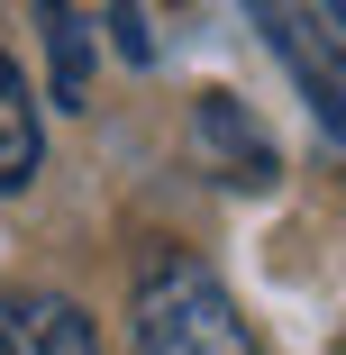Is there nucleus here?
Masks as SVG:
<instances>
[{
    "label": "nucleus",
    "mask_w": 346,
    "mask_h": 355,
    "mask_svg": "<svg viewBox=\"0 0 346 355\" xmlns=\"http://www.w3.org/2000/svg\"><path fill=\"white\" fill-rule=\"evenodd\" d=\"M137 355H255V328L200 255H146L137 273Z\"/></svg>",
    "instance_id": "f257e3e1"
},
{
    "label": "nucleus",
    "mask_w": 346,
    "mask_h": 355,
    "mask_svg": "<svg viewBox=\"0 0 346 355\" xmlns=\"http://www.w3.org/2000/svg\"><path fill=\"white\" fill-rule=\"evenodd\" d=\"M37 155H46V137H37V101H28V73H19L10 55H0V191H28Z\"/></svg>",
    "instance_id": "20e7f679"
},
{
    "label": "nucleus",
    "mask_w": 346,
    "mask_h": 355,
    "mask_svg": "<svg viewBox=\"0 0 346 355\" xmlns=\"http://www.w3.org/2000/svg\"><path fill=\"white\" fill-rule=\"evenodd\" d=\"M110 37H119L128 64H155V37H146V19H137V0H119V10H110Z\"/></svg>",
    "instance_id": "423d86ee"
},
{
    "label": "nucleus",
    "mask_w": 346,
    "mask_h": 355,
    "mask_svg": "<svg viewBox=\"0 0 346 355\" xmlns=\"http://www.w3.org/2000/svg\"><path fill=\"white\" fill-rule=\"evenodd\" d=\"M191 146L210 155V173L237 182V191H273V173H283L273 137L255 128V110H246L237 92H200V101H191Z\"/></svg>",
    "instance_id": "f03ea898"
},
{
    "label": "nucleus",
    "mask_w": 346,
    "mask_h": 355,
    "mask_svg": "<svg viewBox=\"0 0 346 355\" xmlns=\"http://www.w3.org/2000/svg\"><path fill=\"white\" fill-rule=\"evenodd\" d=\"M37 28H46V64H55V101L64 110H83L92 92V28L73 0H37Z\"/></svg>",
    "instance_id": "39448f33"
},
{
    "label": "nucleus",
    "mask_w": 346,
    "mask_h": 355,
    "mask_svg": "<svg viewBox=\"0 0 346 355\" xmlns=\"http://www.w3.org/2000/svg\"><path fill=\"white\" fill-rule=\"evenodd\" d=\"M0 355H101V328L64 292H19L0 301Z\"/></svg>",
    "instance_id": "7ed1b4c3"
}]
</instances>
